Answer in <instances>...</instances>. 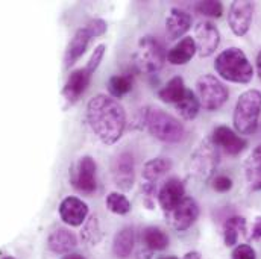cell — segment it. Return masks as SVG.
Wrapping results in <instances>:
<instances>
[{"label":"cell","instance_id":"obj_27","mask_svg":"<svg viewBox=\"0 0 261 259\" xmlns=\"http://www.w3.org/2000/svg\"><path fill=\"white\" fill-rule=\"evenodd\" d=\"M199 108H200V103H199L195 93L190 90H187L182 100L179 103H176V111L184 120H195L199 114Z\"/></svg>","mask_w":261,"mask_h":259},{"label":"cell","instance_id":"obj_14","mask_svg":"<svg viewBox=\"0 0 261 259\" xmlns=\"http://www.w3.org/2000/svg\"><path fill=\"white\" fill-rule=\"evenodd\" d=\"M184 197H186V188L182 181L178 178H170L163 184L158 193V202L163 211L170 214Z\"/></svg>","mask_w":261,"mask_h":259},{"label":"cell","instance_id":"obj_12","mask_svg":"<svg viewBox=\"0 0 261 259\" xmlns=\"http://www.w3.org/2000/svg\"><path fill=\"white\" fill-rule=\"evenodd\" d=\"M199 217V205L196 203L195 198L184 197L179 205L170 212V221L173 227L179 232L190 229Z\"/></svg>","mask_w":261,"mask_h":259},{"label":"cell","instance_id":"obj_34","mask_svg":"<svg viewBox=\"0 0 261 259\" xmlns=\"http://www.w3.org/2000/svg\"><path fill=\"white\" fill-rule=\"evenodd\" d=\"M232 259H257V253L249 244H239L232 250Z\"/></svg>","mask_w":261,"mask_h":259},{"label":"cell","instance_id":"obj_17","mask_svg":"<svg viewBox=\"0 0 261 259\" xmlns=\"http://www.w3.org/2000/svg\"><path fill=\"white\" fill-rule=\"evenodd\" d=\"M91 74L85 70V68H77L74 70L67 82H65L64 90H63V94H64L65 100L68 103H74L87 90V87L90 85V80H91Z\"/></svg>","mask_w":261,"mask_h":259},{"label":"cell","instance_id":"obj_1","mask_svg":"<svg viewBox=\"0 0 261 259\" xmlns=\"http://www.w3.org/2000/svg\"><path fill=\"white\" fill-rule=\"evenodd\" d=\"M87 120L94 135L103 144H116L126 128V112L111 96L97 94L87 105Z\"/></svg>","mask_w":261,"mask_h":259},{"label":"cell","instance_id":"obj_15","mask_svg":"<svg viewBox=\"0 0 261 259\" xmlns=\"http://www.w3.org/2000/svg\"><path fill=\"white\" fill-rule=\"evenodd\" d=\"M88 215V206L77 197H65L60 205V217L65 224L81 226Z\"/></svg>","mask_w":261,"mask_h":259},{"label":"cell","instance_id":"obj_4","mask_svg":"<svg viewBox=\"0 0 261 259\" xmlns=\"http://www.w3.org/2000/svg\"><path fill=\"white\" fill-rule=\"evenodd\" d=\"M261 114V93L258 90L245 91L234 108V128L242 135H251L258 128Z\"/></svg>","mask_w":261,"mask_h":259},{"label":"cell","instance_id":"obj_7","mask_svg":"<svg viewBox=\"0 0 261 259\" xmlns=\"http://www.w3.org/2000/svg\"><path fill=\"white\" fill-rule=\"evenodd\" d=\"M197 100L205 111L220 109L229 99L228 88L213 74H203L196 82Z\"/></svg>","mask_w":261,"mask_h":259},{"label":"cell","instance_id":"obj_19","mask_svg":"<svg viewBox=\"0 0 261 259\" xmlns=\"http://www.w3.org/2000/svg\"><path fill=\"white\" fill-rule=\"evenodd\" d=\"M77 244V240L74 237L73 232H70L65 227H58L55 229L47 240V246L52 252L55 253H70V250H73Z\"/></svg>","mask_w":261,"mask_h":259},{"label":"cell","instance_id":"obj_30","mask_svg":"<svg viewBox=\"0 0 261 259\" xmlns=\"http://www.w3.org/2000/svg\"><path fill=\"white\" fill-rule=\"evenodd\" d=\"M107 208L117 215H125L130 211V202L126 198V195L120 193H111L107 197Z\"/></svg>","mask_w":261,"mask_h":259},{"label":"cell","instance_id":"obj_16","mask_svg":"<svg viewBox=\"0 0 261 259\" xmlns=\"http://www.w3.org/2000/svg\"><path fill=\"white\" fill-rule=\"evenodd\" d=\"M193 18L192 15L179 8H172L169 15L166 17V32L170 40H179L184 37L192 27Z\"/></svg>","mask_w":261,"mask_h":259},{"label":"cell","instance_id":"obj_24","mask_svg":"<svg viewBox=\"0 0 261 259\" xmlns=\"http://www.w3.org/2000/svg\"><path fill=\"white\" fill-rule=\"evenodd\" d=\"M186 85H184V79L181 76H175L172 77L164 88H161L158 91V97L166 102V103H179L182 100V97L186 96Z\"/></svg>","mask_w":261,"mask_h":259},{"label":"cell","instance_id":"obj_20","mask_svg":"<svg viewBox=\"0 0 261 259\" xmlns=\"http://www.w3.org/2000/svg\"><path fill=\"white\" fill-rule=\"evenodd\" d=\"M173 164L169 158H153L150 161H147L143 165V182H149V184H155L172 170Z\"/></svg>","mask_w":261,"mask_h":259},{"label":"cell","instance_id":"obj_38","mask_svg":"<svg viewBox=\"0 0 261 259\" xmlns=\"http://www.w3.org/2000/svg\"><path fill=\"white\" fill-rule=\"evenodd\" d=\"M184 259H202V258H200V253H199V252H189V253L184 256Z\"/></svg>","mask_w":261,"mask_h":259},{"label":"cell","instance_id":"obj_13","mask_svg":"<svg viewBox=\"0 0 261 259\" xmlns=\"http://www.w3.org/2000/svg\"><path fill=\"white\" fill-rule=\"evenodd\" d=\"M211 139L217 147L223 149V152L231 155V156L240 155L245 150V147L248 146L245 138L239 136L234 130L229 129L228 126H217L216 129L213 130Z\"/></svg>","mask_w":261,"mask_h":259},{"label":"cell","instance_id":"obj_29","mask_svg":"<svg viewBox=\"0 0 261 259\" xmlns=\"http://www.w3.org/2000/svg\"><path fill=\"white\" fill-rule=\"evenodd\" d=\"M81 238L85 241V243H88V244H91V246H96L99 241H100V238H102V231H100V224H99V220H97V217H90V220L85 223V226H84V229H82V232H81Z\"/></svg>","mask_w":261,"mask_h":259},{"label":"cell","instance_id":"obj_25","mask_svg":"<svg viewBox=\"0 0 261 259\" xmlns=\"http://www.w3.org/2000/svg\"><path fill=\"white\" fill-rule=\"evenodd\" d=\"M141 241L143 246L147 247L149 250H164L169 246V237L167 234L155 226H149L141 232Z\"/></svg>","mask_w":261,"mask_h":259},{"label":"cell","instance_id":"obj_23","mask_svg":"<svg viewBox=\"0 0 261 259\" xmlns=\"http://www.w3.org/2000/svg\"><path fill=\"white\" fill-rule=\"evenodd\" d=\"M135 244V232L132 227H123L120 229L113 241V253L119 259L129 258Z\"/></svg>","mask_w":261,"mask_h":259},{"label":"cell","instance_id":"obj_39","mask_svg":"<svg viewBox=\"0 0 261 259\" xmlns=\"http://www.w3.org/2000/svg\"><path fill=\"white\" fill-rule=\"evenodd\" d=\"M61 259H85L82 255H79V253H67L65 256H63Z\"/></svg>","mask_w":261,"mask_h":259},{"label":"cell","instance_id":"obj_22","mask_svg":"<svg viewBox=\"0 0 261 259\" xmlns=\"http://www.w3.org/2000/svg\"><path fill=\"white\" fill-rule=\"evenodd\" d=\"M196 53L195 40L192 37H184L178 44H175L169 53L167 61L173 65H186Z\"/></svg>","mask_w":261,"mask_h":259},{"label":"cell","instance_id":"obj_36","mask_svg":"<svg viewBox=\"0 0 261 259\" xmlns=\"http://www.w3.org/2000/svg\"><path fill=\"white\" fill-rule=\"evenodd\" d=\"M152 250H149L147 247H141V249H138L137 250V253H135V256H134V259H152Z\"/></svg>","mask_w":261,"mask_h":259},{"label":"cell","instance_id":"obj_9","mask_svg":"<svg viewBox=\"0 0 261 259\" xmlns=\"http://www.w3.org/2000/svg\"><path fill=\"white\" fill-rule=\"evenodd\" d=\"M193 40L196 44V53L200 58H208L217 50L220 43V34L211 21H202L195 27Z\"/></svg>","mask_w":261,"mask_h":259},{"label":"cell","instance_id":"obj_32","mask_svg":"<svg viewBox=\"0 0 261 259\" xmlns=\"http://www.w3.org/2000/svg\"><path fill=\"white\" fill-rule=\"evenodd\" d=\"M105 50H107V46L105 44H99L94 50H93V53H91V56H90V60H88V63L87 65L84 67L91 76L94 74V71L99 68V65L102 63V60H103V55H105Z\"/></svg>","mask_w":261,"mask_h":259},{"label":"cell","instance_id":"obj_6","mask_svg":"<svg viewBox=\"0 0 261 259\" xmlns=\"http://www.w3.org/2000/svg\"><path fill=\"white\" fill-rule=\"evenodd\" d=\"M219 147L211 138H203L190 156V173L199 181H210L219 165Z\"/></svg>","mask_w":261,"mask_h":259},{"label":"cell","instance_id":"obj_28","mask_svg":"<svg viewBox=\"0 0 261 259\" xmlns=\"http://www.w3.org/2000/svg\"><path fill=\"white\" fill-rule=\"evenodd\" d=\"M130 90H132V77L129 74H116L108 80V91L114 99L126 96Z\"/></svg>","mask_w":261,"mask_h":259},{"label":"cell","instance_id":"obj_35","mask_svg":"<svg viewBox=\"0 0 261 259\" xmlns=\"http://www.w3.org/2000/svg\"><path fill=\"white\" fill-rule=\"evenodd\" d=\"M213 188L219 193H226L232 188V181H231V178H228L225 175L216 176L213 179Z\"/></svg>","mask_w":261,"mask_h":259},{"label":"cell","instance_id":"obj_11","mask_svg":"<svg viewBox=\"0 0 261 259\" xmlns=\"http://www.w3.org/2000/svg\"><path fill=\"white\" fill-rule=\"evenodd\" d=\"M96 162L91 156H84L79 159L76 170L73 173V185L82 193H93L96 190Z\"/></svg>","mask_w":261,"mask_h":259},{"label":"cell","instance_id":"obj_3","mask_svg":"<svg viewBox=\"0 0 261 259\" xmlns=\"http://www.w3.org/2000/svg\"><path fill=\"white\" fill-rule=\"evenodd\" d=\"M144 128L149 130L152 136L163 142H179L186 136L184 125L160 108L147 106Z\"/></svg>","mask_w":261,"mask_h":259},{"label":"cell","instance_id":"obj_8","mask_svg":"<svg viewBox=\"0 0 261 259\" xmlns=\"http://www.w3.org/2000/svg\"><path fill=\"white\" fill-rule=\"evenodd\" d=\"M254 17V3L248 0L232 2L228 12V24L234 35L243 37L248 34Z\"/></svg>","mask_w":261,"mask_h":259},{"label":"cell","instance_id":"obj_10","mask_svg":"<svg viewBox=\"0 0 261 259\" xmlns=\"http://www.w3.org/2000/svg\"><path fill=\"white\" fill-rule=\"evenodd\" d=\"M111 173H113V179L114 184L123 190L128 191L134 185V178H135V162H134V156L129 152H122L119 153L111 165Z\"/></svg>","mask_w":261,"mask_h":259},{"label":"cell","instance_id":"obj_2","mask_svg":"<svg viewBox=\"0 0 261 259\" xmlns=\"http://www.w3.org/2000/svg\"><path fill=\"white\" fill-rule=\"evenodd\" d=\"M217 74L234 83H248L254 77V68L245 52L239 47H229L223 50L214 63Z\"/></svg>","mask_w":261,"mask_h":259},{"label":"cell","instance_id":"obj_40","mask_svg":"<svg viewBox=\"0 0 261 259\" xmlns=\"http://www.w3.org/2000/svg\"><path fill=\"white\" fill-rule=\"evenodd\" d=\"M257 73H258V77L261 79V50L257 55Z\"/></svg>","mask_w":261,"mask_h":259},{"label":"cell","instance_id":"obj_18","mask_svg":"<svg viewBox=\"0 0 261 259\" xmlns=\"http://www.w3.org/2000/svg\"><path fill=\"white\" fill-rule=\"evenodd\" d=\"M90 41H91V35H90V32L87 31V27H81V29L76 31V34L73 35V38H71V41L68 43L67 50H65V68H70L71 65L74 64V63L85 53V50H87Z\"/></svg>","mask_w":261,"mask_h":259},{"label":"cell","instance_id":"obj_21","mask_svg":"<svg viewBox=\"0 0 261 259\" xmlns=\"http://www.w3.org/2000/svg\"><path fill=\"white\" fill-rule=\"evenodd\" d=\"M245 176L252 191H261V144L257 146L245 162Z\"/></svg>","mask_w":261,"mask_h":259},{"label":"cell","instance_id":"obj_41","mask_svg":"<svg viewBox=\"0 0 261 259\" xmlns=\"http://www.w3.org/2000/svg\"><path fill=\"white\" fill-rule=\"evenodd\" d=\"M160 259H178L176 256H163V258H160Z\"/></svg>","mask_w":261,"mask_h":259},{"label":"cell","instance_id":"obj_33","mask_svg":"<svg viewBox=\"0 0 261 259\" xmlns=\"http://www.w3.org/2000/svg\"><path fill=\"white\" fill-rule=\"evenodd\" d=\"M85 27H87V31L90 32L91 38L102 37V35L107 32V29H108L107 21H105V20H102V18H94V20H91Z\"/></svg>","mask_w":261,"mask_h":259},{"label":"cell","instance_id":"obj_31","mask_svg":"<svg viewBox=\"0 0 261 259\" xmlns=\"http://www.w3.org/2000/svg\"><path fill=\"white\" fill-rule=\"evenodd\" d=\"M195 9L202 15L216 17V18H219L223 14V5L220 2H214V0L199 2V3H196Z\"/></svg>","mask_w":261,"mask_h":259},{"label":"cell","instance_id":"obj_5","mask_svg":"<svg viewBox=\"0 0 261 259\" xmlns=\"http://www.w3.org/2000/svg\"><path fill=\"white\" fill-rule=\"evenodd\" d=\"M166 60H167V53L163 44L156 38L150 35L140 38L134 53V65L140 73L152 74L160 71L164 67Z\"/></svg>","mask_w":261,"mask_h":259},{"label":"cell","instance_id":"obj_42","mask_svg":"<svg viewBox=\"0 0 261 259\" xmlns=\"http://www.w3.org/2000/svg\"><path fill=\"white\" fill-rule=\"evenodd\" d=\"M2 259H14V258H12V256H3Z\"/></svg>","mask_w":261,"mask_h":259},{"label":"cell","instance_id":"obj_26","mask_svg":"<svg viewBox=\"0 0 261 259\" xmlns=\"http://www.w3.org/2000/svg\"><path fill=\"white\" fill-rule=\"evenodd\" d=\"M246 231V220L240 215L229 217L223 224V241L225 246L232 247L237 244L240 234H245Z\"/></svg>","mask_w":261,"mask_h":259},{"label":"cell","instance_id":"obj_37","mask_svg":"<svg viewBox=\"0 0 261 259\" xmlns=\"http://www.w3.org/2000/svg\"><path fill=\"white\" fill-rule=\"evenodd\" d=\"M252 238L254 240H260L261 238V217H257L252 226Z\"/></svg>","mask_w":261,"mask_h":259}]
</instances>
